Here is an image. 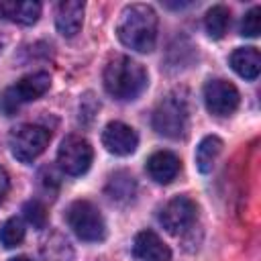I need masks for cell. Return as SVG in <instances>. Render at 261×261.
I'll return each mask as SVG.
<instances>
[{"label":"cell","mask_w":261,"mask_h":261,"mask_svg":"<svg viewBox=\"0 0 261 261\" xmlns=\"http://www.w3.org/2000/svg\"><path fill=\"white\" fill-rule=\"evenodd\" d=\"M118 41L137 51L151 53L157 41V14L149 4H128L122 8L116 24Z\"/></svg>","instance_id":"cell-1"},{"label":"cell","mask_w":261,"mask_h":261,"mask_svg":"<svg viewBox=\"0 0 261 261\" xmlns=\"http://www.w3.org/2000/svg\"><path fill=\"white\" fill-rule=\"evenodd\" d=\"M104 88L116 100H135L147 88V71L141 63L126 55L110 59L104 67Z\"/></svg>","instance_id":"cell-2"},{"label":"cell","mask_w":261,"mask_h":261,"mask_svg":"<svg viewBox=\"0 0 261 261\" xmlns=\"http://www.w3.org/2000/svg\"><path fill=\"white\" fill-rule=\"evenodd\" d=\"M188 98L184 92L167 94L153 112V128L167 139H181L188 130Z\"/></svg>","instance_id":"cell-3"},{"label":"cell","mask_w":261,"mask_h":261,"mask_svg":"<svg viewBox=\"0 0 261 261\" xmlns=\"http://www.w3.org/2000/svg\"><path fill=\"white\" fill-rule=\"evenodd\" d=\"M51 86V77L45 71H35L24 77H20L16 84L8 86L0 96V110L6 116H12L18 112L20 106L41 98Z\"/></svg>","instance_id":"cell-4"},{"label":"cell","mask_w":261,"mask_h":261,"mask_svg":"<svg viewBox=\"0 0 261 261\" xmlns=\"http://www.w3.org/2000/svg\"><path fill=\"white\" fill-rule=\"evenodd\" d=\"M65 220L73 234L86 243H98L106 237V222L90 200L71 202L65 212Z\"/></svg>","instance_id":"cell-5"},{"label":"cell","mask_w":261,"mask_h":261,"mask_svg":"<svg viewBox=\"0 0 261 261\" xmlns=\"http://www.w3.org/2000/svg\"><path fill=\"white\" fill-rule=\"evenodd\" d=\"M51 133L39 124H20L8 135V147L14 159L20 163H33L49 145Z\"/></svg>","instance_id":"cell-6"},{"label":"cell","mask_w":261,"mask_h":261,"mask_svg":"<svg viewBox=\"0 0 261 261\" xmlns=\"http://www.w3.org/2000/svg\"><path fill=\"white\" fill-rule=\"evenodd\" d=\"M94 151L92 145L80 135H67L57 151V165L67 175H82L90 169Z\"/></svg>","instance_id":"cell-7"},{"label":"cell","mask_w":261,"mask_h":261,"mask_svg":"<svg viewBox=\"0 0 261 261\" xmlns=\"http://www.w3.org/2000/svg\"><path fill=\"white\" fill-rule=\"evenodd\" d=\"M198 208L192 198L175 196L159 210V222L169 234H181L196 222Z\"/></svg>","instance_id":"cell-8"},{"label":"cell","mask_w":261,"mask_h":261,"mask_svg":"<svg viewBox=\"0 0 261 261\" xmlns=\"http://www.w3.org/2000/svg\"><path fill=\"white\" fill-rule=\"evenodd\" d=\"M239 90L226 80H210L204 86V104L214 116H230L239 108Z\"/></svg>","instance_id":"cell-9"},{"label":"cell","mask_w":261,"mask_h":261,"mask_svg":"<svg viewBox=\"0 0 261 261\" xmlns=\"http://www.w3.org/2000/svg\"><path fill=\"white\" fill-rule=\"evenodd\" d=\"M102 145L106 147L108 153L124 157V155L135 153V149L139 145V137L133 126H128L120 120H114V122H108L102 130Z\"/></svg>","instance_id":"cell-10"},{"label":"cell","mask_w":261,"mask_h":261,"mask_svg":"<svg viewBox=\"0 0 261 261\" xmlns=\"http://www.w3.org/2000/svg\"><path fill=\"white\" fill-rule=\"evenodd\" d=\"M133 255L137 261H169L171 249L153 230L137 232L133 241Z\"/></svg>","instance_id":"cell-11"},{"label":"cell","mask_w":261,"mask_h":261,"mask_svg":"<svg viewBox=\"0 0 261 261\" xmlns=\"http://www.w3.org/2000/svg\"><path fill=\"white\" fill-rule=\"evenodd\" d=\"M84 22V2L63 0L55 8V27L63 37H75Z\"/></svg>","instance_id":"cell-12"},{"label":"cell","mask_w":261,"mask_h":261,"mask_svg":"<svg viewBox=\"0 0 261 261\" xmlns=\"http://www.w3.org/2000/svg\"><path fill=\"white\" fill-rule=\"evenodd\" d=\"M181 161L171 151H157L147 159V173L157 184H169L179 173Z\"/></svg>","instance_id":"cell-13"},{"label":"cell","mask_w":261,"mask_h":261,"mask_svg":"<svg viewBox=\"0 0 261 261\" xmlns=\"http://www.w3.org/2000/svg\"><path fill=\"white\" fill-rule=\"evenodd\" d=\"M0 14L18 24H35L41 16V4L33 0H4L0 2Z\"/></svg>","instance_id":"cell-14"},{"label":"cell","mask_w":261,"mask_h":261,"mask_svg":"<svg viewBox=\"0 0 261 261\" xmlns=\"http://www.w3.org/2000/svg\"><path fill=\"white\" fill-rule=\"evenodd\" d=\"M230 67L245 80H255L261 69V55L255 47H239L228 57Z\"/></svg>","instance_id":"cell-15"},{"label":"cell","mask_w":261,"mask_h":261,"mask_svg":"<svg viewBox=\"0 0 261 261\" xmlns=\"http://www.w3.org/2000/svg\"><path fill=\"white\" fill-rule=\"evenodd\" d=\"M220 153H222V139H218L216 135L204 137L196 147V167H198V171L200 173H210Z\"/></svg>","instance_id":"cell-16"},{"label":"cell","mask_w":261,"mask_h":261,"mask_svg":"<svg viewBox=\"0 0 261 261\" xmlns=\"http://www.w3.org/2000/svg\"><path fill=\"white\" fill-rule=\"evenodd\" d=\"M135 192H137V181L128 171H114L108 177L106 194L114 202H128L135 198Z\"/></svg>","instance_id":"cell-17"},{"label":"cell","mask_w":261,"mask_h":261,"mask_svg":"<svg viewBox=\"0 0 261 261\" xmlns=\"http://www.w3.org/2000/svg\"><path fill=\"white\" fill-rule=\"evenodd\" d=\"M43 261H73V249L61 232H51L41 245Z\"/></svg>","instance_id":"cell-18"},{"label":"cell","mask_w":261,"mask_h":261,"mask_svg":"<svg viewBox=\"0 0 261 261\" xmlns=\"http://www.w3.org/2000/svg\"><path fill=\"white\" fill-rule=\"evenodd\" d=\"M228 24H230V12L222 4L212 6L204 16V27L210 39H222L228 31Z\"/></svg>","instance_id":"cell-19"},{"label":"cell","mask_w":261,"mask_h":261,"mask_svg":"<svg viewBox=\"0 0 261 261\" xmlns=\"http://www.w3.org/2000/svg\"><path fill=\"white\" fill-rule=\"evenodd\" d=\"M24 239V224L20 218H8L2 226H0V243L6 247V249H12V247H18Z\"/></svg>","instance_id":"cell-20"},{"label":"cell","mask_w":261,"mask_h":261,"mask_svg":"<svg viewBox=\"0 0 261 261\" xmlns=\"http://www.w3.org/2000/svg\"><path fill=\"white\" fill-rule=\"evenodd\" d=\"M22 216L33 228H45L47 226V210L39 200H29L22 206Z\"/></svg>","instance_id":"cell-21"},{"label":"cell","mask_w":261,"mask_h":261,"mask_svg":"<svg viewBox=\"0 0 261 261\" xmlns=\"http://www.w3.org/2000/svg\"><path fill=\"white\" fill-rule=\"evenodd\" d=\"M261 29V8L253 6L241 20V35L243 37H257Z\"/></svg>","instance_id":"cell-22"},{"label":"cell","mask_w":261,"mask_h":261,"mask_svg":"<svg viewBox=\"0 0 261 261\" xmlns=\"http://www.w3.org/2000/svg\"><path fill=\"white\" fill-rule=\"evenodd\" d=\"M98 108H100V104L94 100V96H92L90 92L84 94V98H82V102H80V120H82L84 124H90L92 118L96 116Z\"/></svg>","instance_id":"cell-23"},{"label":"cell","mask_w":261,"mask_h":261,"mask_svg":"<svg viewBox=\"0 0 261 261\" xmlns=\"http://www.w3.org/2000/svg\"><path fill=\"white\" fill-rule=\"evenodd\" d=\"M8 188H10V179H8V173H6V171L0 167V202L4 200V196H6Z\"/></svg>","instance_id":"cell-24"},{"label":"cell","mask_w":261,"mask_h":261,"mask_svg":"<svg viewBox=\"0 0 261 261\" xmlns=\"http://www.w3.org/2000/svg\"><path fill=\"white\" fill-rule=\"evenodd\" d=\"M8 261H31V259L24 257V255H20V257H12V259H8Z\"/></svg>","instance_id":"cell-25"},{"label":"cell","mask_w":261,"mask_h":261,"mask_svg":"<svg viewBox=\"0 0 261 261\" xmlns=\"http://www.w3.org/2000/svg\"><path fill=\"white\" fill-rule=\"evenodd\" d=\"M2 47H4V37H0V51H2Z\"/></svg>","instance_id":"cell-26"}]
</instances>
